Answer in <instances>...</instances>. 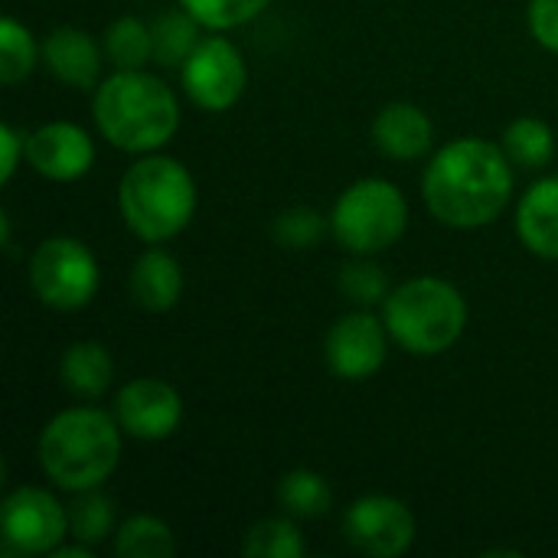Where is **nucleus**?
Listing matches in <instances>:
<instances>
[{
    "label": "nucleus",
    "instance_id": "obj_6",
    "mask_svg": "<svg viewBox=\"0 0 558 558\" xmlns=\"http://www.w3.org/2000/svg\"><path fill=\"white\" fill-rule=\"evenodd\" d=\"M409 226V203L402 190L383 177L350 183L333 209L330 232L350 255H379L392 248Z\"/></svg>",
    "mask_w": 558,
    "mask_h": 558
},
{
    "label": "nucleus",
    "instance_id": "obj_7",
    "mask_svg": "<svg viewBox=\"0 0 558 558\" xmlns=\"http://www.w3.org/2000/svg\"><path fill=\"white\" fill-rule=\"evenodd\" d=\"M29 288L52 311H82L95 301L101 271L95 252L72 235L43 239L29 255Z\"/></svg>",
    "mask_w": 558,
    "mask_h": 558
},
{
    "label": "nucleus",
    "instance_id": "obj_20",
    "mask_svg": "<svg viewBox=\"0 0 558 558\" xmlns=\"http://www.w3.org/2000/svg\"><path fill=\"white\" fill-rule=\"evenodd\" d=\"M278 507L294 520H320L333 507V490L324 474L298 468L278 481Z\"/></svg>",
    "mask_w": 558,
    "mask_h": 558
},
{
    "label": "nucleus",
    "instance_id": "obj_21",
    "mask_svg": "<svg viewBox=\"0 0 558 558\" xmlns=\"http://www.w3.org/2000/svg\"><path fill=\"white\" fill-rule=\"evenodd\" d=\"M504 154L513 160V167L523 170H539L553 160L556 154V134L543 118L533 114H520L507 124L504 131Z\"/></svg>",
    "mask_w": 558,
    "mask_h": 558
},
{
    "label": "nucleus",
    "instance_id": "obj_12",
    "mask_svg": "<svg viewBox=\"0 0 558 558\" xmlns=\"http://www.w3.org/2000/svg\"><path fill=\"white\" fill-rule=\"evenodd\" d=\"M111 415L137 441H167L183 425V396L167 379L137 376L118 389Z\"/></svg>",
    "mask_w": 558,
    "mask_h": 558
},
{
    "label": "nucleus",
    "instance_id": "obj_25",
    "mask_svg": "<svg viewBox=\"0 0 558 558\" xmlns=\"http://www.w3.org/2000/svg\"><path fill=\"white\" fill-rule=\"evenodd\" d=\"M111 533H118L114 530V504H111V497H105L98 487L75 494V500L69 504V536L75 543H85V546L95 549Z\"/></svg>",
    "mask_w": 558,
    "mask_h": 558
},
{
    "label": "nucleus",
    "instance_id": "obj_27",
    "mask_svg": "<svg viewBox=\"0 0 558 558\" xmlns=\"http://www.w3.org/2000/svg\"><path fill=\"white\" fill-rule=\"evenodd\" d=\"M340 291L353 304L373 307V304H383L392 288H389L386 271L373 262V255H353V262L340 268Z\"/></svg>",
    "mask_w": 558,
    "mask_h": 558
},
{
    "label": "nucleus",
    "instance_id": "obj_10",
    "mask_svg": "<svg viewBox=\"0 0 558 558\" xmlns=\"http://www.w3.org/2000/svg\"><path fill=\"white\" fill-rule=\"evenodd\" d=\"M3 546L20 556H52L69 536V507L43 487H16L3 500Z\"/></svg>",
    "mask_w": 558,
    "mask_h": 558
},
{
    "label": "nucleus",
    "instance_id": "obj_24",
    "mask_svg": "<svg viewBox=\"0 0 558 558\" xmlns=\"http://www.w3.org/2000/svg\"><path fill=\"white\" fill-rule=\"evenodd\" d=\"M105 56L114 69H144L154 59L150 23L137 16H118L105 33Z\"/></svg>",
    "mask_w": 558,
    "mask_h": 558
},
{
    "label": "nucleus",
    "instance_id": "obj_4",
    "mask_svg": "<svg viewBox=\"0 0 558 558\" xmlns=\"http://www.w3.org/2000/svg\"><path fill=\"white\" fill-rule=\"evenodd\" d=\"M118 213L141 242H170L193 222L196 180L177 157L141 154L118 183Z\"/></svg>",
    "mask_w": 558,
    "mask_h": 558
},
{
    "label": "nucleus",
    "instance_id": "obj_28",
    "mask_svg": "<svg viewBox=\"0 0 558 558\" xmlns=\"http://www.w3.org/2000/svg\"><path fill=\"white\" fill-rule=\"evenodd\" d=\"M268 3L271 0H180V7H186L213 33L252 23L268 10Z\"/></svg>",
    "mask_w": 558,
    "mask_h": 558
},
{
    "label": "nucleus",
    "instance_id": "obj_14",
    "mask_svg": "<svg viewBox=\"0 0 558 558\" xmlns=\"http://www.w3.org/2000/svg\"><path fill=\"white\" fill-rule=\"evenodd\" d=\"M43 69L69 88H98L101 82V46L88 29L59 26L39 43Z\"/></svg>",
    "mask_w": 558,
    "mask_h": 558
},
{
    "label": "nucleus",
    "instance_id": "obj_5",
    "mask_svg": "<svg viewBox=\"0 0 558 558\" xmlns=\"http://www.w3.org/2000/svg\"><path fill=\"white\" fill-rule=\"evenodd\" d=\"M383 320L392 333V343H399L405 353L441 356L464 337L468 301L451 281L422 275L389 291L383 301Z\"/></svg>",
    "mask_w": 558,
    "mask_h": 558
},
{
    "label": "nucleus",
    "instance_id": "obj_9",
    "mask_svg": "<svg viewBox=\"0 0 558 558\" xmlns=\"http://www.w3.org/2000/svg\"><path fill=\"white\" fill-rule=\"evenodd\" d=\"M347 543L373 558H399L415 546L418 523L409 504L389 494H366L343 513Z\"/></svg>",
    "mask_w": 558,
    "mask_h": 558
},
{
    "label": "nucleus",
    "instance_id": "obj_15",
    "mask_svg": "<svg viewBox=\"0 0 558 558\" xmlns=\"http://www.w3.org/2000/svg\"><path fill=\"white\" fill-rule=\"evenodd\" d=\"M373 144L389 160H418L435 144V124L425 108L412 101H392L373 118Z\"/></svg>",
    "mask_w": 558,
    "mask_h": 558
},
{
    "label": "nucleus",
    "instance_id": "obj_30",
    "mask_svg": "<svg viewBox=\"0 0 558 558\" xmlns=\"http://www.w3.org/2000/svg\"><path fill=\"white\" fill-rule=\"evenodd\" d=\"M530 29L543 49L558 56V0H530Z\"/></svg>",
    "mask_w": 558,
    "mask_h": 558
},
{
    "label": "nucleus",
    "instance_id": "obj_11",
    "mask_svg": "<svg viewBox=\"0 0 558 558\" xmlns=\"http://www.w3.org/2000/svg\"><path fill=\"white\" fill-rule=\"evenodd\" d=\"M389 327L383 317L369 314V307L350 311L327 330L324 360L327 369L343 383H363L376 376L389 360Z\"/></svg>",
    "mask_w": 558,
    "mask_h": 558
},
{
    "label": "nucleus",
    "instance_id": "obj_19",
    "mask_svg": "<svg viewBox=\"0 0 558 558\" xmlns=\"http://www.w3.org/2000/svg\"><path fill=\"white\" fill-rule=\"evenodd\" d=\"M203 23L186 10V7H170L163 13H157L150 20V33H154V59L167 69L183 65L193 49L203 39Z\"/></svg>",
    "mask_w": 558,
    "mask_h": 558
},
{
    "label": "nucleus",
    "instance_id": "obj_13",
    "mask_svg": "<svg viewBox=\"0 0 558 558\" xmlns=\"http://www.w3.org/2000/svg\"><path fill=\"white\" fill-rule=\"evenodd\" d=\"M26 163L52 183H75L95 167V141L75 121H49L26 134Z\"/></svg>",
    "mask_w": 558,
    "mask_h": 558
},
{
    "label": "nucleus",
    "instance_id": "obj_1",
    "mask_svg": "<svg viewBox=\"0 0 558 558\" xmlns=\"http://www.w3.org/2000/svg\"><path fill=\"white\" fill-rule=\"evenodd\" d=\"M422 196L438 222L484 229L513 199V160L487 137H454L425 167Z\"/></svg>",
    "mask_w": 558,
    "mask_h": 558
},
{
    "label": "nucleus",
    "instance_id": "obj_18",
    "mask_svg": "<svg viewBox=\"0 0 558 558\" xmlns=\"http://www.w3.org/2000/svg\"><path fill=\"white\" fill-rule=\"evenodd\" d=\"M59 379H62L69 396L95 402L111 389V379H114L111 353L98 340L69 343L62 360H59Z\"/></svg>",
    "mask_w": 558,
    "mask_h": 558
},
{
    "label": "nucleus",
    "instance_id": "obj_16",
    "mask_svg": "<svg viewBox=\"0 0 558 558\" xmlns=\"http://www.w3.org/2000/svg\"><path fill=\"white\" fill-rule=\"evenodd\" d=\"M128 291H131V301L150 314L173 311L183 294V268L167 248L150 245L147 252L137 255L131 278H128Z\"/></svg>",
    "mask_w": 558,
    "mask_h": 558
},
{
    "label": "nucleus",
    "instance_id": "obj_31",
    "mask_svg": "<svg viewBox=\"0 0 558 558\" xmlns=\"http://www.w3.org/2000/svg\"><path fill=\"white\" fill-rule=\"evenodd\" d=\"M0 150H3V160H0V183H10L20 160L26 157V134H20L13 124H0Z\"/></svg>",
    "mask_w": 558,
    "mask_h": 558
},
{
    "label": "nucleus",
    "instance_id": "obj_2",
    "mask_svg": "<svg viewBox=\"0 0 558 558\" xmlns=\"http://www.w3.org/2000/svg\"><path fill=\"white\" fill-rule=\"evenodd\" d=\"M92 118L111 147L154 154L180 131V98L147 69H114L95 88Z\"/></svg>",
    "mask_w": 558,
    "mask_h": 558
},
{
    "label": "nucleus",
    "instance_id": "obj_8",
    "mask_svg": "<svg viewBox=\"0 0 558 558\" xmlns=\"http://www.w3.org/2000/svg\"><path fill=\"white\" fill-rule=\"evenodd\" d=\"M186 98L203 111H229L248 88L242 49L226 36H203L193 56L180 65Z\"/></svg>",
    "mask_w": 558,
    "mask_h": 558
},
{
    "label": "nucleus",
    "instance_id": "obj_17",
    "mask_svg": "<svg viewBox=\"0 0 558 558\" xmlns=\"http://www.w3.org/2000/svg\"><path fill=\"white\" fill-rule=\"evenodd\" d=\"M517 235L533 255L558 262V173L536 180L523 193L517 206Z\"/></svg>",
    "mask_w": 558,
    "mask_h": 558
},
{
    "label": "nucleus",
    "instance_id": "obj_3",
    "mask_svg": "<svg viewBox=\"0 0 558 558\" xmlns=\"http://www.w3.org/2000/svg\"><path fill=\"white\" fill-rule=\"evenodd\" d=\"M121 435L118 418L95 405L65 409L39 435V468L59 490H95L121 461Z\"/></svg>",
    "mask_w": 558,
    "mask_h": 558
},
{
    "label": "nucleus",
    "instance_id": "obj_22",
    "mask_svg": "<svg viewBox=\"0 0 558 558\" xmlns=\"http://www.w3.org/2000/svg\"><path fill=\"white\" fill-rule=\"evenodd\" d=\"M114 553L121 558H170L177 553V536L160 517L137 513L118 526Z\"/></svg>",
    "mask_w": 558,
    "mask_h": 558
},
{
    "label": "nucleus",
    "instance_id": "obj_26",
    "mask_svg": "<svg viewBox=\"0 0 558 558\" xmlns=\"http://www.w3.org/2000/svg\"><path fill=\"white\" fill-rule=\"evenodd\" d=\"M39 62H43V56H39L33 33L20 20L3 16L0 20V82L13 88V85L26 82Z\"/></svg>",
    "mask_w": 558,
    "mask_h": 558
},
{
    "label": "nucleus",
    "instance_id": "obj_23",
    "mask_svg": "<svg viewBox=\"0 0 558 558\" xmlns=\"http://www.w3.org/2000/svg\"><path fill=\"white\" fill-rule=\"evenodd\" d=\"M242 553L248 558H304L307 543L294 517H268L245 533Z\"/></svg>",
    "mask_w": 558,
    "mask_h": 558
},
{
    "label": "nucleus",
    "instance_id": "obj_29",
    "mask_svg": "<svg viewBox=\"0 0 558 558\" xmlns=\"http://www.w3.org/2000/svg\"><path fill=\"white\" fill-rule=\"evenodd\" d=\"M271 232H275V242L278 245L294 248V252H304V248H314L330 232V216L324 219L311 206H291V209H284L275 219Z\"/></svg>",
    "mask_w": 558,
    "mask_h": 558
}]
</instances>
